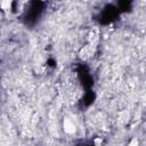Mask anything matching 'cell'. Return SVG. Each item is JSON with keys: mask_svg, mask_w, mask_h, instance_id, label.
Masks as SVG:
<instances>
[{"mask_svg": "<svg viewBox=\"0 0 146 146\" xmlns=\"http://www.w3.org/2000/svg\"><path fill=\"white\" fill-rule=\"evenodd\" d=\"M0 7H1V9H3V10H8V9H10V7H11V1H9V0L1 1V2H0Z\"/></svg>", "mask_w": 146, "mask_h": 146, "instance_id": "obj_4", "label": "cell"}, {"mask_svg": "<svg viewBox=\"0 0 146 146\" xmlns=\"http://www.w3.org/2000/svg\"><path fill=\"white\" fill-rule=\"evenodd\" d=\"M128 146H139V143H138V140L136 138H133V139L130 140V143H129Z\"/></svg>", "mask_w": 146, "mask_h": 146, "instance_id": "obj_5", "label": "cell"}, {"mask_svg": "<svg viewBox=\"0 0 146 146\" xmlns=\"http://www.w3.org/2000/svg\"><path fill=\"white\" fill-rule=\"evenodd\" d=\"M63 129H64V131H65L66 133H68V135L74 133L75 130H76L75 124H74L73 121H71L70 119H65V120H64V122H63Z\"/></svg>", "mask_w": 146, "mask_h": 146, "instance_id": "obj_1", "label": "cell"}, {"mask_svg": "<svg viewBox=\"0 0 146 146\" xmlns=\"http://www.w3.org/2000/svg\"><path fill=\"white\" fill-rule=\"evenodd\" d=\"M94 49H95V47H94L92 43H89V44L84 46L81 49V51H80V57L81 58H84V59L88 58V57H90L92 55V52H94Z\"/></svg>", "mask_w": 146, "mask_h": 146, "instance_id": "obj_2", "label": "cell"}, {"mask_svg": "<svg viewBox=\"0 0 146 146\" xmlns=\"http://www.w3.org/2000/svg\"><path fill=\"white\" fill-rule=\"evenodd\" d=\"M129 119H130V114H129V112H128V111H123V112L120 113L119 119H117V122H119V124L124 125V124L128 123Z\"/></svg>", "mask_w": 146, "mask_h": 146, "instance_id": "obj_3", "label": "cell"}]
</instances>
